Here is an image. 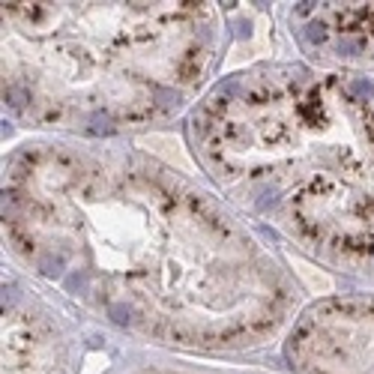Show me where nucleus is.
Listing matches in <instances>:
<instances>
[{
	"instance_id": "obj_1",
	"label": "nucleus",
	"mask_w": 374,
	"mask_h": 374,
	"mask_svg": "<svg viewBox=\"0 0 374 374\" xmlns=\"http://www.w3.org/2000/svg\"><path fill=\"white\" fill-rule=\"evenodd\" d=\"M3 198L15 248L120 326L234 341L287 303L278 267L242 228L144 171L36 153L9 171Z\"/></svg>"
},
{
	"instance_id": "obj_2",
	"label": "nucleus",
	"mask_w": 374,
	"mask_h": 374,
	"mask_svg": "<svg viewBox=\"0 0 374 374\" xmlns=\"http://www.w3.org/2000/svg\"><path fill=\"white\" fill-rule=\"evenodd\" d=\"M225 192L336 261L374 264V102L339 75L264 78L195 120Z\"/></svg>"
},
{
	"instance_id": "obj_3",
	"label": "nucleus",
	"mask_w": 374,
	"mask_h": 374,
	"mask_svg": "<svg viewBox=\"0 0 374 374\" xmlns=\"http://www.w3.org/2000/svg\"><path fill=\"white\" fill-rule=\"evenodd\" d=\"M213 45L206 3H3V96L69 129L183 105Z\"/></svg>"
}]
</instances>
